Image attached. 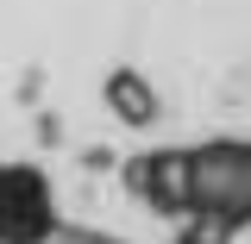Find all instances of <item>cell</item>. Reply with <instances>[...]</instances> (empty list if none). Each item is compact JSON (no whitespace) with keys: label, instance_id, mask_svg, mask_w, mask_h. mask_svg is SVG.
I'll list each match as a JSON object with an SVG mask.
<instances>
[{"label":"cell","instance_id":"obj_1","mask_svg":"<svg viewBox=\"0 0 251 244\" xmlns=\"http://www.w3.org/2000/svg\"><path fill=\"white\" fill-rule=\"evenodd\" d=\"M107 100H113V107H120V119H132V125L157 113V94L145 88L138 75H113V82H107Z\"/></svg>","mask_w":251,"mask_h":244}]
</instances>
